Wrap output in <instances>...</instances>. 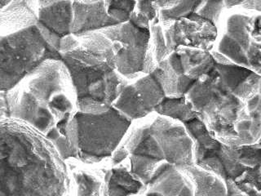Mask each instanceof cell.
<instances>
[{"mask_svg": "<svg viewBox=\"0 0 261 196\" xmlns=\"http://www.w3.org/2000/svg\"><path fill=\"white\" fill-rule=\"evenodd\" d=\"M145 190V184L135 178L127 164L111 166L104 173V196H137Z\"/></svg>", "mask_w": 261, "mask_h": 196, "instance_id": "cell-16", "label": "cell"}, {"mask_svg": "<svg viewBox=\"0 0 261 196\" xmlns=\"http://www.w3.org/2000/svg\"><path fill=\"white\" fill-rule=\"evenodd\" d=\"M211 134L231 146L260 141V93L245 102L220 79L216 66L186 95Z\"/></svg>", "mask_w": 261, "mask_h": 196, "instance_id": "cell-3", "label": "cell"}, {"mask_svg": "<svg viewBox=\"0 0 261 196\" xmlns=\"http://www.w3.org/2000/svg\"><path fill=\"white\" fill-rule=\"evenodd\" d=\"M132 125L110 158L111 165L128 162L135 178L146 184L159 164L177 168L194 164L193 141L181 122L156 114Z\"/></svg>", "mask_w": 261, "mask_h": 196, "instance_id": "cell-4", "label": "cell"}, {"mask_svg": "<svg viewBox=\"0 0 261 196\" xmlns=\"http://www.w3.org/2000/svg\"><path fill=\"white\" fill-rule=\"evenodd\" d=\"M243 1H234V0H226L224 1V7L225 9H231V8H237L240 6Z\"/></svg>", "mask_w": 261, "mask_h": 196, "instance_id": "cell-30", "label": "cell"}, {"mask_svg": "<svg viewBox=\"0 0 261 196\" xmlns=\"http://www.w3.org/2000/svg\"><path fill=\"white\" fill-rule=\"evenodd\" d=\"M134 12L149 20L150 24L159 16V11L154 1H137Z\"/></svg>", "mask_w": 261, "mask_h": 196, "instance_id": "cell-26", "label": "cell"}, {"mask_svg": "<svg viewBox=\"0 0 261 196\" xmlns=\"http://www.w3.org/2000/svg\"><path fill=\"white\" fill-rule=\"evenodd\" d=\"M115 24L107 13L106 1H73L72 35L98 32Z\"/></svg>", "mask_w": 261, "mask_h": 196, "instance_id": "cell-13", "label": "cell"}, {"mask_svg": "<svg viewBox=\"0 0 261 196\" xmlns=\"http://www.w3.org/2000/svg\"><path fill=\"white\" fill-rule=\"evenodd\" d=\"M150 39L151 43L153 45V51H154L155 58L159 65L161 61L165 60L171 54L166 45L164 32L159 20V16L151 23Z\"/></svg>", "mask_w": 261, "mask_h": 196, "instance_id": "cell-23", "label": "cell"}, {"mask_svg": "<svg viewBox=\"0 0 261 196\" xmlns=\"http://www.w3.org/2000/svg\"><path fill=\"white\" fill-rule=\"evenodd\" d=\"M73 1H38L36 27L49 47L58 53L61 41L72 35Z\"/></svg>", "mask_w": 261, "mask_h": 196, "instance_id": "cell-12", "label": "cell"}, {"mask_svg": "<svg viewBox=\"0 0 261 196\" xmlns=\"http://www.w3.org/2000/svg\"><path fill=\"white\" fill-rule=\"evenodd\" d=\"M240 9L227 17L216 51L232 63L260 75V13Z\"/></svg>", "mask_w": 261, "mask_h": 196, "instance_id": "cell-7", "label": "cell"}, {"mask_svg": "<svg viewBox=\"0 0 261 196\" xmlns=\"http://www.w3.org/2000/svg\"><path fill=\"white\" fill-rule=\"evenodd\" d=\"M191 183L194 196H227L224 180L192 164L179 168Z\"/></svg>", "mask_w": 261, "mask_h": 196, "instance_id": "cell-19", "label": "cell"}, {"mask_svg": "<svg viewBox=\"0 0 261 196\" xmlns=\"http://www.w3.org/2000/svg\"><path fill=\"white\" fill-rule=\"evenodd\" d=\"M224 9V1H203L195 13L213 23L218 29Z\"/></svg>", "mask_w": 261, "mask_h": 196, "instance_id": "cell-25", "label": "cell"}, {"mask_svg": "<svg viewBox=\"0 0 261 196\" xmlns=\"http://www.w3.org/2000/svg\"><path fill=\"white\" fill-rule=\"evenodd\" d=\"M136 1H106L109 16L118 24L128 21L136 6Z\"/></svg>", "mask_w": 261, "mask_h": 196, "instance_id": "cell-24", "label": "cell"}, {"mask_svg": "<svg viewBox=\"0 0 261 196\" xmlns=\"http://www.w3.org/2000/svg\"><path fill=\"white\" fill-rule=\"evenodd\" d=\"M118 49V43L100 31L69 35L61 41L58 54L71 80L77 111L92 114L108 111L130 83L117 71Z\"/></svg>", "mask_w": 261, "mask_h": 196, "instance_id": "cell-2", "label": "cell"}, {"mask_svg": "<svg viewBox=\"0 0 261 196\" xmlns=\"http://www.w3.org/2000/svg\"><path fill=\"white\" fill-rule=\"evenodd\" d=\"M145 190L162 196H194L191 183L179 168L163 163L153 172Z\"/></svg>", "mask_w": 261, "mask_h": 196, "instance_id": "cell-14", "label": "cell"}, {"mask_svg": "<svg viewBox=\"0 0 261 196\" xmlns=\"http://www.w3.org/2000/svg\"><path fill=\"white\" fill-rule=\"evenodd\" d=\"M225 183L227 186V196H249L242 191L231 180L226 181Z\"/></svg>", "mask_w": 261, "mask_h": 196, "instance_id": "cell-29", "label": "cell"}, {"mask_svg": "<svg viewBox=\"0 0 261 196\" xmlns=\"http://www.w3.org/2000/svg\"><path fill=\"white\" fill-rule=\"evenodd\" d=\"M239 8H242L243 10L249 11V12H257L260 13L261 12V0H247L243 1Z\"/></svg>", "mask_w": 261, "mask_h": 196, "instance_id": "cell-27", "label": "cell"}, {"mask_svg": "<svg viewBox=\"0 0 261 196\" xmlns=\"http://www.w3.org/2000/svg\"><path fill=\"white\" fill-rule=\"evenodd\" d=\"M154 113L181 122L182 125L198 118L191 102L186 96L175 97L165 96L160 104L155 108Z\"/></svg>", "mask_w": 261, "mask_h": 196, "instance_id": "cell-20", "label": "cell"}, {"mask_svg": "<svg viewBox=\"0 0 261 196\" xmlns=\"http://www.w3.org/2000/svg\"><path fill=\"white\" fill-rule=\"evenodd\" d=\"M100 32L118 43L115 57L117 71L127 81L152 73L158 67L151 43L150 29L140 28L128 20Z\"/></svg>", "mask_w": 261, "mask_h": 196, "instance_id": "cell-8", "label": "cell"}, {"mask_svg": "<svg viewBox=\"0 0 261 196\" xmlns=\"http://www.w3.org/2000/svg\"><path fill=\"white\" fill-rule=\"evenodd\" d=\"M6 118H10L7 100V92H0V119Z\"/></svg>", "mask_w": 261, "mask_h": 196, "instance_id": "cell-28", "label": "cell"}, {"mask_svg": "<svg viewBox=\"0 0 261 196\" xmlns=\"http://www.w3.org/2000/svg\"><path fill=\"white\" fill-rule=\"evenodd\" d=\"M53 143L57 152L65 162L77 157V133L74 114L64 117L55 122L45 135Z\"/></svg>", "mask_w": 261, "mask_h": 196, "instance_id": "cell-17", "label": "cell"}, {"mask_svg": "<svg viewBox=\"0 0 261 196\" xmlns=\"http://www.w3.org/2000/svg\"><path fill=\"white\" fill-rule=\"evenodd\" d=\"M60 59L36 26L0 37V92H8L46 60ZM61 60V59H60Z\"/></svg>", "mask_w": 261, "mask_h": 196, "instance_id": "cell-6", "label": "cell"}, {"mask_svg": "<svg viewBox=\"0 0 261 196\" xmlns=\"http://www.w3.org/2000/svg\"><path fill=\"white\" fill-rule=\"evenodd\" d=\"M79 161L93 165L110 159L130 129L133 122L111 107L100 114H74Z\"/></svg>", "mask_w": 261, "mask_h": 196, "instance_id": "cell-5", "label": "cell"}, {"mask_svg": "<svg viewBox=\"0 0 261 196\" xmlns=\"http://www.w3.org/2000/svg\"><path fill=\"white\" fill-rule=\"evenodd\" d=\"M38 1H9L0 8V37L36 26Z\"/></svg>", "mask_w": 261, "mask_h": 196, "instance_id": "cell-15", "label": "cell"}, {"mask_svg": "<svg viewBox=\"0 0 261 196\" xmlns=\"http://www.w3.org/2000/svg\"><path fill=\"white\" fill-rule=\"evenodd\" d=\"M71 181V196H104V174L66 162Z\"/></svg>", "mask_w": 261, "mask_h": 196, "instance_id": "cell-18", "label": "cell"}, {"mask_svg": "<svg viewBox=\"0 0 261 196\" xmlns=\"http://www.w3.org/2000/svg\"><path fill=\"white\" fill-rule=\"evenodd\" d=\"M165 96L157 74L153 70L126 84L113 107L134 122L153 114Z\"/></svg>", "mask_w": 261, "mask_h": 196, "instance_id": "cell-10", "label": "cell"}, {"mask_svg": "<svg viewBox=\"0 0 261 196\" xmlns=\"http://www.w3.org/2000/svg\"><path fill=\"white\" fill-rule=\"evenodd\" d=\"M202 2L203 1H175L171 8L159 10V20L162 27H167L170 23L197 12Z\"/></svg>", "mask_w": 261, "mask_h": 196, "instance_id": "cell-21", "label": "cell"}, {"mask_svg": "<svg viewBox=\"0 0 261 196\" xmlns=\"http://www.w3.org/2000/svg\"><path fill=\"white\" fill-rule=\"evenodd\" d=\"M184 126L193 141L194 165L224 182H233L248 168L241 162V145L231 146L220 142L199 118H194Z\"/></svg>", "mask_w": 261, "mask_h": 196, "instance_id": "cell-9", "label": "cell"}, {"mask_svg": "<svg viewBox=\"0 0 261 196\" xmlns=\"http://www.w3.org/2000/svg\"><path fill=\"white\" fill-rule=\"evenodd\" d=\"M8 2H9V1H0V8H2V7H4V5H6Z\"/></svg>", "mask_w": 261, "mask_h": 196, "instance_id": "cell-31", "label": "cell"}, {"mask_svg": "<svg viewBox=\"0 0 261 196\" xmlns=\"http://www.w3.org/2000/svg\"><path fill=\"white\" fill-rule=\"evenodd\" d=\"M163 28L166 45L171 53L178 47L212 52L218 38L216 26L195 12Z\"/></svg>", "mask_w": 261, "mask_h": 196, "instance_id": "cell-11", "label": "cell"}, {"mask_svg": "<svg viewBox=\"0 0 261 196\" xmlns=\"http://www.w3.org/2000/svg\"><path fill=\"white\" fill-rule=\"evenodd\" d=\"M0 196H71L66 162L43 133L0 119Z\"/></svg>", "mask_w": 261, "mask_h": 196, "instance_id": "cell-1", "label": "cell"}, {"mask_svg": "<svg viewBox=\"0 0 261 196\" xmlns=\"http://www.w3.org/2000/svg\"><path fill=\"white\" fill-rule=\"evenodd\" d=\"M233 182L247 195L261 196L260 164L254 167H248Z\"/></svg>", "mask_w": 261, "mask_h": 196, "instance_id": "cell-22", "label": "cell"}]
</instances>
